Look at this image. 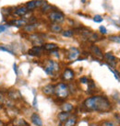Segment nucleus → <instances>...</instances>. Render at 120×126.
<instances>
[{
	"label": "nucleus",
	"mask_w": 120,
	"mask_h": 126,
	"mask_svg": "<svg viewBox=\"0 0 120 126\" xmlns=\"http://www.w3.org/2000/svg\"><path fill=\"white\" fill-rule=\"evenodd\" d=\"M48 18L52 21V23H57V24H59V23H62L65 20V16L60 11L54 10L48 14Z\"/></svg>",
	"instance_id": "obj_4"
},
{
	"label": "nucleus",
	"mask_w": 120,
	"mask_h": 126,
	"mask_svg": "<svg viewBox=\"0 0 120 126\" xmlns=\"http://www.w3.org/2000/svg\"><path fill=\"white\" fill-rule=\"evenodd\" d=\"M75 77V72L71 68H66L63 71V73L61 75V78L62 80L65 82H71V81L74 79Z\"/></svg>",
	"instance_id": "obj_7"
},
{
	"label": "nucleus",
	"mask_w": 120,
	"mask_h": 126,
	"mask_svg": "<svg viewBox=\"0 0 120 126\" xmlns=\"http://www.w3.org/2000/svg\"><path fill=\"white\" fill-rule=\"evenodd\" d=\"M109 41L114 42H117V43H120V36L119 35H112L109 36Z\"/></svg>",
	"instance_id": "obj_28"
},
{
	"label": "nucleus",
	"mask_w": 120,
	"mask_h": 126,
	"mask_svg": "<svg viewBox=\"0 0 120 126\" xmlns=\"http://www.w3.org/2000/svg\"><path fill=\"white\" fill-rule=\"evenodd\" d=\"M42 92L43 95L47 97H52L55 96V85L53 84H47L44 87L42 88Z\"/></svg>",
	"instance_id": "obj_8"
},
{
	"label": "nucleus",
	"mask_w": 120,
	"mask_h": 126,
	"mask_svg": "<svg viewBox=\"0 0 120 126\" xmlns=\"http://www.w3.org/2000/svg\"><path fill=\"white\" fill-rule=\"evenodd\" d=\"M26 7L28 10H33L34 8H36V0H32L26 4Z\"/></svg>",
	"instance_id": "obj_24"
},
{
	"label": "nucleus",
	"mask_w": 120,
	"mask_h": 126,
	"mask_svg": "<svg viewBox=\"0 0 120 126\" xmlns=\"http://www.w3.org/2000/svg\"><path fill=\"white\" fill-rule=\"evenodd\" d=\"M82 108L87 112H109L112 110L113 105L109 98L105 96L93 95L89 98H85L82 102Z\"/></svg>",
	"instance_id": "obj_1"
},
{
	"label": "nucleus",
	"mask_w": 120,
	"mask_h": 126,
	"mask_svg": "<svg viewBox=\"0 0 120 126\" xmlns=\"http://www.w3.org/2000/svg\"><path fill=\"white\" fill-rule=\"evenodd\" d=\"M6 30H7V27H6V26H4V25H0V33H1V32H4Z\"/></svg>",
	"instance_id": "obj_36"
},
{
	"label": "nucleus",
	"mask_w": 120,
	"mask_h": 126,
	"mask_svg": "<svg viewBox=\"0 0 120 126\" xmlns=\"http://www.w3.org/2000/svg\"><path fill=\"white\" fill-rule=\"evenodd\" d=\"M99 31H100V32H101L102 34H106V33H107V31H106L105 27H103V26H101V27H100Z\"/></svg>",
	"instance_id": "obj_34"
},
{
	"label": "nucleus",
	"mask_w": 120,
	"mask_h": 126,
	"mask_svg": "<svg viewBox=\"0 0 120 126\" xmlns=\"http://www.w3.org/2000/svg\"><path fill=\"white\" fill-rule=\"evenodd\" d=\"M90 49H91V53L95 56L96 58H98L100 60L103 59V53H102V50H101L100 47H98L95 44H92V45H91Z\"/></svg>",
	"instance_id": "obj_10"
},
{
	"label": "nucleus",
	"mask_w": 120,
	"mask_h": 126,
	"mask_svg": "<svg viewBox=\"0 0 120 126\" xmlns=\"http://www.w3.org/2000/svg\"><path fill=\"white\" fill-rule=\"evenodd\" d=\"M80 55V52L78 48H75V47H72L69 49L68 53H67V59L69 61H75L79 58V56Z\"/></svg>",
	"instance_id": "obj_9"
},
{
	"label": "nucleus",
	"mask_w": 120,
	"mask_h": 126,
	"mask_svg": "<svg viewBox=\"0 0 120 126\" xmlns=\"http://www.w3.org/2000/svg\"><path fill=\"white\" fill-rule=\"evenodd\" d=\"M115 117L117 118V122H119V123H120V115H119V114H116V115H115Z\"/></svg>",
	"instance_id": "obj_40"
},
{
	"label": "nucleus",
	"mask_w": 120,
	"mask_h": 126,
	"mask_svg": "<svg viewBox=\"0 0 120 126\" xmlns=\"http://www.w3.org/2000/svg\"><path fill=\"white\" fill-rule=\"evenodd\" d=\"M103 20V18H102V16H99V15H96L93 17V21L96 22V23H100V22H102Z\"/></svg>",
	"instance_id": "obj_31"
},
{
	"label": "nucleus",
	"mask_w": 120,
	"mask_h": 126,
	"mask_svg": "<svg viewBox=\"0 0 120 126\" xmlns=\"http://www.w3.org/2000/svg\"><path fill=\"white\" fill-rule=\"evenodd\" d=\"M31 121L35 126H42V121L38 113L33 112L31 115Z\"/></svg>",
	"instance_id": "obj_15"
},
{
	"label": "nucleus",
	"mask_w": 120,
	"mask_h": 126,
	"mask_svg": "<svg viewBox=\"0 0 120 126\" xmlns=\"http://www.w3.org/2000/svg\"><path fill=\"white\" fill-rule=\"evenodd\" d=\"M6 99H7V97H6V94L3 93L2 91H0V104L1 105H3L5 101H6Z\"/></svg>",
	"instance_id": "obj_30"
},
{
	"label": "nucleus",
	"mask_w": 120,
	"mask_h": 126,
	"mask_svg": "<svg viewBox=\"0 0 120 126\" xmlns=\"http://www.w3.org/2000/svg\"><path fill=\"white\" fill-rule=\"evenodd\" d=\"M9 23H12V25H14V26L18 27V28H20V27H24L25 25H27V20L23 19V18H21V19H15V20L10 21Z\"/></svg>",
	"instance_id": "obj_21"
},
{
	"label": "nucleus",
	"mask_w": 120,
	"mask_h": 126,
	"mask_svg": "<svg viewBox=\"0 0 120 126\" xmlns=\"http://www.w3.org/2000/svg\"><path fill=\"white\" fill-rule=\"evenodd\" d=\"M42 48L44 51H48V52H52L54 50L58 49V46L56 43H44L42 45Z\"/></svg>",
	"instance_id": "obj_22"
},
{
	"label": "nucleus",
	"mask_w": 120,
	"mask_h": 126,
	"mask_svg": "<svg viewBox=\"0 0 120 126\" xmlns=\"http://www.w3.org/2000/svg\"><path fill=\"white\" fill-rule=\"evenodd\" d=\"M12 125L13 126H30L27 121L22 118H15L13 119V122H12Z\"/></svg>",
	"instance_id": "obj_18"
},
{
	"label": "nucleus",
	"mask_w": 120,
	"mask_h": 126,
	"mask_svg": "<svg viewBox=\"0 0 120 126\" xmlns=\"http://www.w3.org/2000/svg\"><path fill=\"white\" fill-rule=\"evenodd\" d=\"M49 30L51 32L53 33H62L63 32V28L62 26L57 23H51L49 25Z\"/></svg>",
	"instance_id": "obj_16"
},
{
	"label": "nucleus",
	"mask_w": 120,
	"mask_h": 126,
	"mask_svg": "<svg viewBox=\"0 0 120 126\" xmlns=\"http://www.w3.org/2000/svg\"><path fill=\"white\" fill-rule=\"evenodd\" d=\"M103 58L109 63L108 65H116L117 64V57L114 55L112 53H106L103 54Z\"/></svg>",
	"instance_id": "obj_13"
},
{
	"label": "nucleus",
	"mask_w": 120,
	"mask_h": 126,
	"mask_svg": "<svg viewBox=\"0 0 120 126\" xmlns=\"http://www.w3.org/2000/svg\"><path fill=\"white\" fill-rule=\"evenodd\" d=\"M13 68H14L15 74L18 76V70H17V64H16V63H14V64H13Z\"/></svg>",
	"instance_id": "obj_37"
},
{
	"label": "nucleus",
	"mask_w": 120,
	"mask_h": 126,
	"mask_svg": "<svg viewBox=\"0 0 120 126\" xmlns=\"http://www.w3.org/2000/svg\"><path fill=\"white\" fill-rule=\"evenodd\" d=\"M100 126H117V123L113 122V121H109V120H105L102 121L99 123Z\"/></svg>",
	"instance_id": "obj_23"
},
{
	"label": "nucleus",
	"mask_w": 120,
	"mask_h": 126,
	"mask_svg": "<svg viewBox=\"0 0 120 126\" xmlns=\"http://www.w3.org/2000/svg\"><path fill=\"white\" fill-rule=\"evenodd\" d=\"M100 39L99 35L97 34V33H94V32H92L90 36L88 37V40L90 42H96V41H98Z\"/></svg>",
	"instance_id": "obj_26"
},
{
	"label": "nucleus",
	"mask_w": 120,
	"mask_h": 126,
	"mask_svg": "<svg viewBox=\"0 0 120 126\" xmlns=\"http://www.w3.org/2000/svg\"><path fill=\"white\" fill-rule=\"evenodd\" d=\"M50 9H51V7H50L49 5L46 3V2L43 4V5H42V7H41V10H42V13H47Z\"/></svg>",
	"instance_id": "obj_29"
},
{
	"label": "nucleus",
	"mask_w": 120,
	"mask_h": 126,
	"mask_svg": "<svg viewBox=\"0 0 120 126\" xmlns=\"http://www.w3.org/2000/svg\"><path fill=\"white\" fill-rule=\"evenodd\" d=\"M90 126H100L99 124H98V123H91V124H90Z\"/></svg>",
	"instance_id": "obj_41"
},
{
	"label": "nucleus",
	"mask_w": 120,
	"mask_h": 126,
	"mask_svg": "<svg viewBox=\"0 0 120 126\" xmlns=\"http://www.w3.org/2000/svg\"><path fill=\"white\" fill-rule=\"evenodd\" d=\"M0 126H6V123L2 120H0Z\"/></svg>",
	"instance_id": "obj_39"
},
{
	"label": "nucleus",
	"mask_w": 120,
	"mask_h": 126,
	"mask_svg": "<svg viewBox=\"0 0 120 126\" xmlns=\"http://www.w3.org/2000/svg\"><path fill=\"white\" fill-rule=\"evenodd\" d=\"M42 35L39 33H32L29 35V40L31 41L32 44L34 46H42L44 44V41H43Z\"/></svg>",
	"instance_id": "obj_5"
},
{
	"label": "nucleus",
	"mask_w": 120,
	"mask_h": 126,
	"mask_svg": "<svg viewBox=\"0 0 120 126\" xmlns=\"http://www.w3.org/2000/svg\"><path fill=\"white\" fill-rule=\"evenodd\" d=\"M60 70V64L57 61L48 59L46 61V63L44 65V71L48 76H55Z\"/></svg>",
	"instance_id": "obj_3"
},
{
	"label": "nucleus",
	"mask_w": 120,
	"mask_h": 126,
	"mask_svg": "<svg viewBox=\"0 0 120 126\" xmlns=\"http://www.w3.org/2000/svg\"><path fill=\"white\" fill-rule=\"evenodd\" d=\"M69 95L70 93H69L67 84L64 82H59L57 85H55V96L62 103L69 98Z\"/></svg>",
	"instance_id": "obj_2"
},
{
	"label": "nucleus",
	"mask_w": 120,
	"mask_h": 126,
	"mask_svg": "<svg viewBox=\"0 0 120 126\" xmlns=\"http://www.w3.org/2000/svg\"><path fill=\"white\" fill-rule=\"evenodd\" d=\"M71 113H68V112H65V111H60L58 114H57V120L59 121L60 123L63 124L66 121H67L69 117H70Z\"/></svg>",
	"instance_id": "obj_17"
},
{
	"label": "nucleus",
	"mask_w": 120,
	"mask_h": 126,
	"mask_svg": "<svg viewBox=\"0 0 120 126\" xmlns=\"http://www.w3.org/2000/svg\"><path fill=\"white\" fill-rule=\"evenodd\" d=\"M78 123V115L71 114L70 117L63 123V126H76Z\"/></svg>",
	"instance_id": "obj_14"
},
{
	"label": "nucleus",
	"mask_w": 120,
	"mask_h": 126,
	"mask_svg": "<svg viewBox=\"0 0 120 126\" xmlns=\"http://www.w3.org/2000/svg\"><path fill=\"white\" fill-rule=\"evenodd\" d=\"M27 12H28L27 7H18V8H16V9H15L14 15L15 16H18V17H22V16H24V15L27 14Z\"/></svg>",
	"instance_id": "obj_19"
},
{
	"label": "nucleus",
	"mask_w": 120,
	"mask_h": 126,
	"mask_svg": "<svg viewBox=\"0 0 120 126\" xmlns=\"http://www.w3.org/2000/svg\"><path fill=\"white\" fill-rule=\"evenodd\" d=\"M88 85H89V90L90 91L93 90V89L95 88V84H94V82L92 80H89Z\"/></svg>",
	"instance_id": "obj_32"
},
{
	"label": "nucleus",
	"mask_w": 120,
	"mask_h": 126,
	"mask_svg": "<svg viewBox=\"0 0 120 126\" xmlns=\"http://www.w3.org/2000/svg\"><path fill=\"white\" fill-rule=\"evenodd\" d=\"M80 82L81 84H88L89 82V79L87 77H81L80 78Z\"/></svg>",
	"instance_id": "obj_33"
},
{
	"label": "nucleus",
	"mask_w": 120,
	"mask_h": 126,
	"mask_svg": "<svg viewBox=\"0 0 120 126\" xmlns=\"http://www.w3.org/2000/svg\"><path fill=\"white\" fill-rule=\"evenodd\" d=\"M61 34H62V36L66 37V38H70V37L74 35V32L72 30H65V31L62 32Z\"/></svg>",
	"instance_id": "obj_25"
},
{
	"label": "nucleus",
	"mask_w": 120,
	"mask_h": 126,
	"mask_svg": "<svg viewBox=\"0 0 120 126\" xmlns=\"http://www.w3.org/2000/svg\"><path fill=\"white\" fill-rule=\"evenodd\" d=\"M68 86V89H69V93L70 94H75L77 92V87L74 83H70V84H67Z\"/></svg>",
	"instance_id": "obj_27"
},
{
	"label": "nucleus",
	"mask_w": 120,
	"mask_h": 126,
	"mask_svg": "<svg viewBox=\"0 0 120 126\" xmlns=\"http://www.w3.org/2000/svg\"><path fill=\"white\" fill-rule=\"evenodd\" d=\"M32 104H33L34 107H36V105H37V98H36V97H34V99H33V103H32Z\"/></svg>",
	"instance_id": "obj_38"
},
{
	"label": "nucleus",
	"mask_w": 120,
	"mask_h": 126,
	"mask_svg": "<svg viewBox=\"0 0 120 126\" xmlns=\"http://www.w3.org/2000/svg\"><path fill=\"white\" fill-rule=\"evenodd\" d=\"M1 50H2V51H5V52H7L8 53H11V54H13V55L15 54L11 50H9L8 48H7V47H1Z\"/></svg>",
	"instance_id": "obj_35"
},
{
	"label": "nucleus",
	"mask_w": 120,
	"mask_h": 126,
	"mask_svg": "<svg viewBox=\"0 0 120 126\" xmlns=\"http://www.w3.org/2000/svg\"><path fill=\"white\" fill-rule=\"evenodd\" d=\"M7 98L8 99H10L12 101H19L20 99H21V94L20 92L18 89H15V88H10L7 91Z\"/></svg>",
	"instance_id": "obj_6"
},
{
	"label": "nucleus",
	"mask_w": 120,
	"mask_h": 126,
	"mask_svg": "<svg viewBox=\"0 0 120 126\" xmlns=\"http://www.w3.org/2000/svg\"><path fill=\"white\" fill-rule=\"evenodd\" d=\"M37 26H38V24H36V23L27 24V25H25L24 27H23V31H24L25 32H29V33H32V32H33L36 30Z\"/></svg>",
	"instance_id": "obj_20"
},
{
	"label": "nucleus",
	"mask_w": 120,
	"mask_h": 126,
	"mask_svg": "<svg viewBox=\"0 0 120 126\" xmlns=\"http://www.w3.org/2000/svg\"><path fill=\"white\" fill-rule=\"evenodd\" d=\"M44 50L42 48V46H33L32 49L29 50V54L32 56H41L42 54V52Z\"/></svg>",
	"instance_id": "obj_11"
},
{
	"label": "nucleus",
	"mask_w": 120,
	"mask_h": 126,
	"mask_svg": "<svg viewBox=\"0 0 120 126\" xmlns=\"http://www.w3.org/2000/svg\"><path fill=\"white\" fill-rule=\"evenodd\" d=\"M60 109H61V111H65V112H68V113H71V112L74 110V105L70 103V102H66L64 101L61 105H60Z\"/></svg>",
	"instance_id": "obj_12"
}]
</instances>
